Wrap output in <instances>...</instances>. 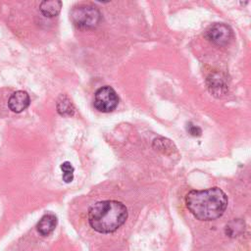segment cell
Segmentation results:
<instances>
[{
  "label": "cell",
  "mask_w": 251,
  "mask_h": 251,
  "mask_svg": "<svg viewBox=\"0 0 251 251\" xmlns=\"http://www.w3.org/2000/svg\"><path fill=\"white\" fill-rule=\"evenodd\" d=\"M228 198L220 187L191 190L185 196L189 212L199 221H214L222 217L227 207Z\"/></svg>",
  "instance_id": "6da1fadb"
},
{
  "label": "cell",
  "mask_w": 251,
  "mask_h": 251,
  "mask_svg": "<svg viewBox=\"0 0 251 251\" xmlns=\"http://www.w3.org/2000/svg\"><path fill=\"white\" fill-rule=\"evenodd\" d=\"M90 226L99 233H111L120 228L127 219V209L120 201L103 200L88 209Z\"/></svg>",
  "instance_id": "7a4b0ae2"
},
{
  "label": "cell",
  "mask_w": 251,
  "mask_h": 251,
  "mask_svg": "<svg viewBox=\"0 0 251 251\" xmlns=\"http://www.w3.org/2000/svg\"><path fill=\"white\" fill-rule=\"evenodd\" d=\"M72 23L79 28H94L101 21L100 11L93 5L75 6L70 13Z\"/></svg>",
  "instance_id": "3957f363"
},
{
  "label": "cell",
  "mask_w": 251,
  "mask_h": 251,
  "mask_svg": "<svg viewBox=\"0 0 251 251\" xmlns=\"http://www.w3.org/2000/svg\"><path fill=\"white\" fill-rule=\"evenodd\" d=\"M119 104V97L115 89L105 85L96 90L94 94L93 106L102 113H110L114 111Z\"/></svg>",
  "instance_id": "277c9868"
},
{
  "label": "cell",
  "mask_w": 251,
  "mask_h": 251,
  "mask_svg": "<svg viewBox=\"0 0 251 251\" xmlns=\"http://www.w3.org/2000/svg\"><path fill=\"white\" fill-rule=\"evenodd\" d=\"M206 38L218 46H225L232 39L231 28L222 23H217L209 26L205 32Z\"/></svg>",
  "instance_id": "5b68a950"
},
{
  "label": "cell",
  "mask_w": 251,
  "mask_h": 251,
  "mask_svg": "<svg viewBox=\"0 0 251 251\" xmlns=\"http://www.w3.org/2000/svg\"><path fill=\"white\" fill-rule=\"evenodd\" d=\"M30 103L29 95L26 91L18 90L15 91L8 100V106L14 113H21L25 110Z\"/></svg>",
  "instance_id": "8992f818"
},
{
  "label": "cell",
  "mask_w": 251,
  "mask_h": 251,
  "mask_svg": "<svg viewBox=\"0 0 251 251\" xmlns=\"http://www.w3.org/2000/svg\"><path fill=\"white\" fill-rule=\"evenodd\" d=\"M58 220L55 214L53 213H47L41 217L39 222L36 225L37 231L42 236H47L50 233H52L57 226Z\"/></svg>",
  "instance_id": "52a82bcc"
},
{
  "label": "cell",
  "mask_w": 251,
  "mask_h": 251,
  "mask_svg": "<svg viewBox=\"0 0 251 251\" xmlns=\"http://www.w3.org/2000/svg\"><path fill=\"white\" fill-rule=\"evenodd\" d=\"M62 5V2L59 0H45L40 3L39 10L44 17L54 18L61 12Z\"/></svg>",
  "instance_id": "ba28073f"
},
{
  "label": "cell",
  "mask_w": 251,
  "mask_h": 251,
  "mask_svg": "<svg viewBox=\"0 0 251 251\" xmlns=\"http://www.w3.org/2000/svg\"><path fill=\"white\" fill-rule=\"evenodd\" d=\"M207 81H208L209 88H210L211 92L214 93V95L220 97L226 92V89H227L226 84L225 80L221 77L220 75H218V74L211 75L208 77Z\"/></svg>",
  "instance_id": "9c48e42d"
},
{
  "label": "cell",
  "mask_w": 251,
  "mask_h": 251,
  "mask_svg": "<svg viewBox=\"0 0 251 251\" xmlns=\"http://www.w3.org/2000/svg\"><path fill=\"white\" fill-rule=\"evenodd\" d=\"M57 112L61 116H73L75 113V107L71 99L67 95H61L56 103Z\"/></svg>",
  "instance_id": "30bf717a"
},
{
  "label": "cell",
  "mask_w": 251,
  "mask_h": 251,
  "mask_svg": "<svg viewBox=\"0 0 251 251\" xmlns=\"http://www.w3.org/2000/svg\"><path fill=\"white\" fill-rule=\"evenodd\" d=\"M152 147L155 150L162 152L163 154H166V155L174 153L176 149V146L174 145V143L170 139L164 138V137L155 138L152 142Z\"/></svg>",
  "instance_id": "8fae6325"
},
{
  "label": "cell",
  "mask_w": 251,
  "mask_h": 251,
  "mask_svg": "<svg viewBox=\"0 0 251 251\" xmlns=\"http://www.w3.org/2000/svg\"><path fill=\"white\" fill-rule=\"evenodd\" d=\"M245 228V224L240 219H233L228 222L225 227V232L229 237L239 236Z\"/></svg>",
  "instance_id": "7c38bea8"
},
{
  "label": "cell",
  "mask_w": 251,
  "mask_h": 251,
  "mask_svg": "<svg viewBox=\"0 0 251 251\" xmlns=\"http://www.w3.org/2000/svg\"><path fill=\"white\" fill-rule=\"evenodd\" d=\"M62 172H63V180L66 182V183H70L73 181L74 179V167L72 166V164L68 161L64 162L61 164L60 166Z\"/></svg>",
  "instance_id": "4fadbf2b"
},
{
  "label": "cell",
  "mask_w": 251,
  "mask_h": 251,
  "mask_svg": "<svg viewBox=\"0 0 251 251\" xmlns=\"http://www.w3.org/2000/svg\"><path fill=\"white\" fill-rule=\"evenodd\" d=\"M186 130H187V132H188L190 135H192V136H200L201 133H202V129H201L199 126L193 125L192 123H188V124H187V126H186Z\"/></svg>",
  "instance_id": "5bb4252c"
}]
</instances>
